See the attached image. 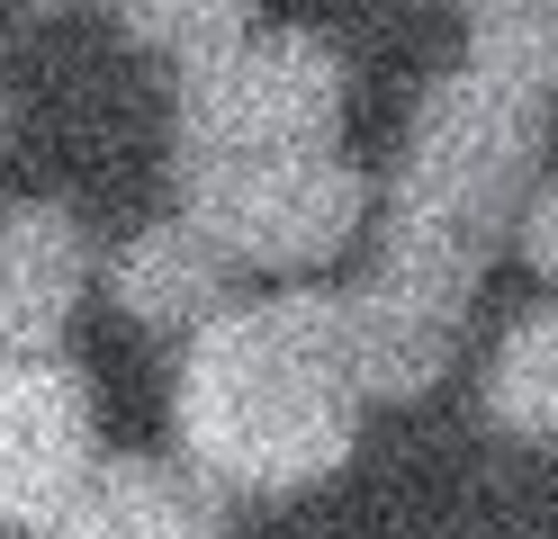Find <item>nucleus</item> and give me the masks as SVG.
<instances>
[{"mask_svg":"<svg viewBox=\"0 0 558 539\" xmlns=\"http://www.w3.org/2000/svg\"><path fill=\"white\" fill-rule=\"evenodd\" d=\"M541 144H549V99L486 63L424 90L397 180H388L378 261L361 287H342V323H352L369 405L378 395H424L460 359L477 279L513 243V216L541 180Z\"/></svg>","mask_w":558,"mask_h":539,"instance_id":"f257e3e1","label":"nucleus"},{"mask_svg":"<svg viewBox=\"0 0 558 539\" xmlns=\"http://www.w3.org/2000/svg\"><path fill=\"white\" fill-rule=\"evenodd\" d=\"M361 359L333 287L217 306L190 333L171 431L217 494H298L333 477L361 441Z\"/></svg>","mask_w":558,"mask_h":539,"instance_id":"f03ea898","label":"nucleus"},{"mask_svg":"<svg viewBox=\"0 0 558 539\" xmlns=\"http://www.w3.org/2000/svg\"><path fill=\"white\" fill-rule=\"evenodd\" d=\"M352 72L316 27H243L181 63L171 99V162L207 154H325L342 144Z\"/></svg>","mask_w":558,"mask_h":539,"instance_id":"7ed1b4c3","label":"nucleus"},{"mask_svg":"<svg viewBox=\"0 0 558 539\" xmlns=\"http://www.w3.org/2000/svg\"><path fill=\"white\" fill-rule=\"evenodd\" d=\"M181 216L217 234L243 270H316L369 216V180L352 171L342 144L325 154H207L171 162Z\"/></svg>","mask_w":558,"mask_h":539,"instance_id":"20e7f679","label":"nucleus"},{"mask_svg":"<svg viewBox=\"0 0 558 539\" xmlns=\"http://www.w3.org/2000/svg\"><path fill=\"white\" fill-rule=\"evenodd\" d=\"M99 467V395L63 351L0 359V530H46Z\"/></svg>","mask_w":558,"mask_h":539,"instance_id":"39448f33","label":"nucleus"},{"mask_svg":"<svg viewBox=\"0 0 558 539\" xmlns=\"http://www.w3.org/2000/svg\"><path fill=\"white\" fill-rule=\"evenodd\" d=\"M90 297V234L73 207H10L0 216V359L63 351V323Z\"/></svg>","mask_w":558,"mask_h":539,"instance_id":"423d86ee","label":"nucleus"},{"mask_svg":"<svg viewBox=\"0 0 558 539\" xmlns=\"http://www.w3.org/2000/svg\"><path fill=\"white\" fill-rule=\"evenodd\" d=\"M37 539H226V503L198 467L99 458Z\"/></svg>","mask_w":558,"mask_h":539,"instance_id":"0eeeda50","label":"nucleus"},{"mask_svg":"<svg viewBox=\"0 0 558 539\" xmlns=\"http://www.w3.org/2000/svg\"><path fill=\"white\" fill-rule=\"evenodd\" d=\"M234 270L243 261L217 234H198L190 216H162L109 261V297L154 333H198L217 306H234Z\"/></svg>","mask_w":558,"mask_h":539,"instance_id":"6e6552de","label":"nucleus"},{"mask_svg":"<svg viewBox=\"0 0 558 539\" xmlns=\"http://www.w3.org/2000/svg\"><path fill=\"white\" fill-rule=\"evenodd\" d=\"M477 414L496 441H522V450L558 441V297L522 306L505 323L496 359H486V387H477Z\"/></svg>","mask_w":558,"mask_h":539,"instance_id":"1a4fd4ad","label":"nucleus"},{"mask_svg":"<svg viewBox=\"0 0 558 539\" xmlns=\"http://www.w3.org/2000/svg\"><path fill=\"white\" fill-rule=\"evenodd\" d=\"M469 63H486V72H505V82L558 99V10L549 19H477Z\"/></svg>","mask_w":558,"mask_h":539,"instance_id":"9d476101","label":"nucleus"},{"mask_svg":"<svg viewBox=\"0 0 558 539\" xmlns=\"http://www.w3.org/2000/svg\"><path fill=\"white\" fill-rule=\"evenodd\" d=\"M513 243H522V261L558 287V171L532 180V198H522V216H513Z\"/></svg>","mask_w":558,"mask_h":539,"instance_id":"9b49d317","label":"nucleus"},{"mask_svg":"<svg viewBox=\"0 0 558 539\" xmlns=\"http://www.w3.org/2000/svg\"><path fill=\"white\" fill-rule=\"evenodd\" d=\"M460 10H469V27H477V19H549L558 0H460Z\"/></svg>","mask_w":558,"mask_h":539,"instance_id":"f8f14e48","label":"nucleus"},{"mask_svg":"<svg viewBox=\"0 0 558 539\" xmlns=\"http://www.w3.org/2000/svg\"><path fill=\"white\" fill-rule=\"evenodd\" d=\"M118 10H126V0H118Z\"/></svg>","mask_w":558,"mask_h":539,"instance_id":"ddd939ff","label":"nucleus"}]
</instances>
